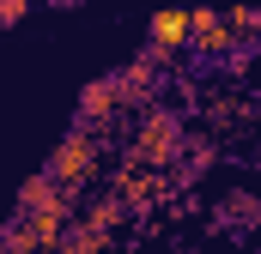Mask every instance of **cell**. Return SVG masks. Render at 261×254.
I'll return each instance as SVG.
<instances>
[{
  "label": "cell",
  "instance_id": "cell-1",
  "mask_svg": "<svg viewBox=\"0 0 261 254\" xmlns=\"http://www.w3.org/2000/svg\"><path fill=\"white\" fill-rule=\"evenodd\" d=\"M97 164H103V133H97L91 121H73V127H67V139L49 151V182L85 194V182L97 176Z\"/></svg>",
  "mask_w": 261,
  "mask_h": 254
},
{
  "label": "cell",
  "instance_id": "cell-2",
  "mask_svg": "<svg viewBox=\"0 0 261 254\" xmlns=\"http://www.w3.org/2000/svg\"><path fill=\"white\" fill-rule=\"evenodd\" d=\"M182 121L170 115V109H146L140 115V127H134L128 139V164H146V170H170L176 157H182Z\"/></svg>",
  "mask_w": 261,
  "mask_h": 254
},
{
  "label": "cell",
  "instance_id": "cell-3",
  "mask_svg": "<svg viewBox=\"0 0 261 254\" xmlns=\"http://www.w3.org/2000/svg\"><path fill=\"white\" fill-rule=\"evenodd\" d=\"M110 194L122 206H152L158 194H170V170H146V164H122L110 176Z\"/></svg>",
  "mask_w": 261,
  "mask_h": 254
},
{
  "label": "cell",
  "instance_id": "cell-4",
  "mask_svg": "<svg viewBox=\"0 0 261 254\" xmlns=\"http://www.w3.org/2000/svg\"><path fill=\"white\" fill-rule=\"evenodd\" d=\"M189 43H195V55H231L243 37H237L213 6H189Z\"/></svg>",
  "mask_w": 261,
  "mask_h": 254
},
{
  "label": "cell",
  "instance_id": "cell-5",
  "mask_svg": "<svg viewBox=\"0 0 261 254\" xmlns=\"http://www.w3.org/2000/svg\"><path fill=\"white\" fill-rule=\"evenodd\" d=\"M122 218H128V206H122L116 194H103V200H85V206L73 212V230H85V236H97V242H110Z\"/></svg>",
  "mask_w": 261,
  "mask_h": 254
},
{
  "label": "cell",
  "instance_id": "cell-6",
  "mask_svg": "<svg viewBox=\"0 0 261 254\" xmlns=\"http://www.w3.org/2000/svg\"><path fill=\"white\" fill-rule=\"evenodd\" d=\"M116 109H122V97H116V85H110V79H91V85L79 91V121H91L103 139H110V121H116Z\"/></svg>",
  "mask_w": 261,
  "mask_h": 254
},
{
  "label": "cell",
  "instance_id": "cell-7",
  "mask_svg": "<svg viewBox=\"0 0 261 254\" xmlns=\"http://www.w3.org/2000/svg\"><path fill=\"white\" fill-rule=\"evenodd\" d=\"M146 43L176 55V49L189 43V6H158V12L146 18Z\"/></svg>",
  "mask_w": 261,
  "mask_h": 254
},
{
  "label": "cell",
  "instance_id": "cell-8",
  "mask_svg": "<svg viewBox=\"0 0 261 254\" xmlns=\"http://www.w3.org/2000/svg\"><path fill=\"white\" fill-rule=\"evenodd\" d=\"M225 24H231L237 37H249V30H261V6H231V12H225Z\"/></svg>",
  "mask_w": 261,
  "mask_h": 254
},
{
  "label": "cell",
  "instance_id": "cell-9",
  "mask_svg": "<svg viewBox=\"0 0 261 254\" xmlns=\"http://www.w3.org/2000/svg\"><path fill=\"white\" fill-rule=\"evenodd\" d=\"M24 12H31V0H0V24H18Z\"/></svg>",
  "mask_w": 261,
  "mask_h": 254
}]
</instances>
